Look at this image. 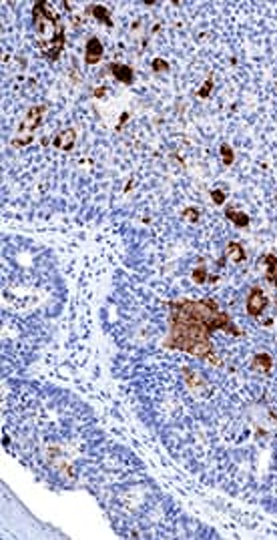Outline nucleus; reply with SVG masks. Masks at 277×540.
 Masks as SVG:
<instances>
[{"instance_id": "obj_1", "label": "nucleus", "mask_w": 277, "mask_h": 540, "mask_svg": "<svg viewBox=\"0 0 277 540\" xmlns=\"http://www.w3.org/2000/svg\"><path fill=\"white\" fill-rule=\"evenodd\" d=\"M169 309L171 331L169 337L165 339V348L169 350H181L203 360H213V331L223 329L231 335H241V331L233 325L231 317L221 311L213 300L171 302Z\"/></svg>"}, {"instance_id": "obj_2", "label": "nucleus", "mask_w": 277, "mask_h": 540, "mask_svg": "<svg viewBox=\"0 0 277 540\" xmlns=\"http://www.w3.org/2000/svg\"><path fill=\"white\" fill-rule=\"evenodd\" d=\"M54 6L57 4L40 0V2L34 4V10H32L34 24H36V38L42 46V53L50 61H57L65 46V28L59 20V14L54 12Z\"/></svg>"}, {"instance_id": "obj_3", "label": "nucleus", "mask_w": 277, "mask_h": 540, "mask_svg": "<svg viewBox=\"0 0 277 540\" xmlns=\"http://www.w3.org/2000/svg\"><path fill=\"white\" fill-rule=\"evenodd\" d=\"M42 117H44V107H42V105L32 107V109L28 111V115H26L24 123L20 125L18 135H16V139H14L12 143H14L16 147H24V145H28V143L32 141V135H34V131L38 129V125H40Z\"/></svg>"}, {"instance_id": "obj_4", "label": "nucleus", "mask_w": 277, "mask_h": 540, "mask_svg": "<svg viewBox=\"0 0 277 540\" xmlns=\"http://www.w3.org/2000/svg\"><path fill=\"white\" fill-rule=\"evenodd\" d=\"M265 306H267V298L263 296V291L259 287H253L249 291V298H247V304H245L247 313L253 315V317H257V315H261V311L265 309Z\"/></svg>"}, {"instance_id": "obj_5", "label": "nucleus", "mask_w": 277, "mask_h": 540, "mask_svg": "<svg viewBox=\"0 0 277 540\" xmlns=\"http://www.w3.org/2000/svg\"><path fill=\"white\" fill-rule=\"evenodd\" d=\"M100 57H102V42H100L96 36L89 38V42H87V46H85V63L96 65V63L100 61Z\"/></svg>"}, {"instance_id": "obj_6", "label": "nucleus", "mask_w": 277, "mask_h": 540, "mask_svg": "<svg viewBox=\"0 0 277 540\" xmlns=\"http://www.w3.org/2000/svg\"><path fill=\"white\" fill-rule=\"evenodd\" d=\"M75 141H77V131L75 129H65L61 131L57 137H54V147L61 151H71L73 147H75Z\"/></svg>"}, {"instance_id": "obj_7", "label": "nucleus", "mask_w": 277, "mask_h": 540, "mask_svg": "<svg viewBox=\"0 0 277 540\" xmlns=\"http://www.w3.org/2000/svg\"><path fill=\"white\" fill-rule=\"evenodd\" d=\"M110 71H113V75H115L123 84H133L135 75H133V69H131V67L121 65V63H113V65H110Z\"/></svg>"}, {"instance_id": "obj_8", "label": "nucleus", "mask_w": 277, "mask_h": 540, "mask_svg": "<svg viewBox=\"0 0 277 540\" xmlns=\"http://www.w3.org/2000/svg\"><path fill=\"white\" fill-rule=\"evenodd\" d=\"M225 253H227V257H229L233 263H241V261H245V257H247V255H245V249L241 247L237 241H233V243L227 245Z\"/></svg>"}, {"instance_id": "obj_9", "label": "nucleus", "mask_w": 277, "mask_h": 540, "mask_svg": "<svg viewBox=\"0 0 277 540\" xmlns=\"http://www.w3.org/2000/svg\"><path fill=\"white\" fill-rule=\"evenodd\" d=\"M265 263H267V281L271 283V285H275L277 287V257L275 255H265Z\"/></svg>"}, {"instance_id": "obj_10", "label": "nucleus", "mask_w": 277, "mask_h": 540, "mask_svg": "<svg viewBox=\"0 0 277 540\" xmlns=\"http://www.w3.org/2000/svg\"><path fill=\"white\" fill-rule=\"evenodd\" d=\"M225 217L231 219L237 227H247L249 225V215H245L243 211H237V209H225Z\"/></svg>"}, {"instance_id": "obj_11", "label": "nucleus", "mask_w": 277, "mask_h": 540, "mask_svg": "<svg viewBox=\"0 0 277 540\" xmlns=\"http://www.w3.org/2000/svg\"><path fill=\"white\" fill-rule=\"evenodd\" d=\"M271 366H273V360H271V356L265 354V352H261V354H257V356L253 358V368L259 370V372H269Z\"/></svg>"}, {"instance_id": "obj_12", "label": "nucleus", "mask_w": 277, "mask_h": 540, "mask_svg": "<svg viewBox=\"0 0 277 540\" xmlns=\"http://www.w3.org/2000/svg\"><path fill=\"white\" fill-rule=\"evenodd\" d=\"M91 14H92L96 20L104 22L106 26L113 24V20H110V16H108V10H106L104 6H100V4H92V6H91Z\"/></svg>"}, {"instance_id": "obj_13", "label": "nucleus", "mask_w": 277, "mask_h": 540, "mask_svg": "<svg viewBox=\"0 0 277 540\" xmlns=\"http://www.w3.org/2000/svg\"><path fill=\"white\" fill-rule=\"evenodd\" d=\"M219 153H221V159H223V163H225V165H231V163H233L235 155H233V149H231V147H229L227 143H223V145H221Z\"/></svg>"}, {"instance_id": "obj_14", "label": "nucleus", "mask_w": 277, "mask_h": 540, "mask_svg": "<svg viewBox=\"0 0 277 540\" xmlns=\"http://www.w3.org/2000/svg\"><path fill=\"white\" fill-rule=\"evenodd\" d=\"M181 217H183V221H187V223H197V221H199V211H197V207H187V209L181 213Z\"/></svg>"}, {"instance_id": "obj_15", "label": "nucleus", "mask_w": 277, "mask_h": 540, "mask_svg": "<svg viewBox=\"0 0 277 540\" xmlns=\"http://www.w3.org/2000/svg\"><path fill=\"white\" fill-rule=\"evenodd\" d=\"M207 269L205 267H197V269H193V281L195 283H205L207 281Z\"/></svg>"}, {"instance_id": "obj_16", "label": "nucleus", "mask_w": 277, "mask_h": 540, "mask_svg": "<svg viewBox=\"0 0 277 540\" xmlns=\"http://www.w3.org/2000/svg\"><path fill=\"white\" fill-rule=\"evenodd\" d=\"M211 88H213V78H207V80H205V84H203V86L197 90V94L201 96V99H207L209 92H211Z\"/></svg>"}, {"instance_id": "obj_17", "label": "nucleus", "mask_w": 277, "mask_h": 540, "mask_svg": "<svg viewBox=\"0 0 277 540\" xmlns=\"http://www.w3.org/2000/svg\"><path fill=\"white\" fill-rule=\"evenodd\" d=\"M211 199H213L215 205H223L225 199H227V195L223 191H211Z\"/></svg>"}, {"instance_id": "obj_18", "label": "nucleus", "mask_w": 277, "mask_h": 540, "mask_svg": "<svg viewBox=\"0 0 277 540\" xmlns=\"http://www.w3.org/2000/svg\"><path fill=\"white\" fill-rule=\"evenodd\" d=\"M151 67H153V71H155V73H163V71H167V69H169V65L165 63L163 59H155Z\"/></svg>"}]
</instances>
